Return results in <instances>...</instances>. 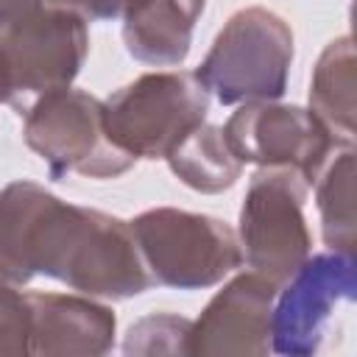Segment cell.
<instances>
[{
	"mask_svg": "<svg viewBox=\"0 0 357 357\" xmlns=\"http://www.w3.org/2000/svg\"><path fill=\"white\" fill-rule=\"evenodd\" d=\"M223 137L240 165L287 167L312 187L326 156L343 145L304 106L276 100H248L226 120Z\"/></svg>",
	"mask_w": 357,
	"mask_h": 357,
	"instance_id": "cell-9",
	"label": "cell"
},
{
	"mask_svg": "<svg viewBox=\"0 0 357 357\" xmlns=\"http://www.w3.org/2000/svg\"><path fill=\"white\" fill-rule=\"evenodd\" d=\"M0 276L17 284L47 276L109 301L153 284L128 220L67 204L28 178L0 190Z\"/></svg>",
	"mask_w": 357,
	"mask_h": 357,
	"instance_id": "cell-1",
	"label": "cell"
},
{
	"mask_svg": "<svg viewBox=\"0 0 357 357\" xmlns=\"http://www.w3.org/2000/svg\"><path fill=\"white\" fill-rule=\"evenodd\" d=\"M209 92L195 73H145L103 100L112 142L134 159H165L206 120Z\"/></svg>",
	"mask_w": 357,
	"mask_h": 357,
	"instance_id": "cell-5",
	"label": "cell"
},
{
	"mask_svg": "<svg viewBox=\"0 0 357 357\" xmlns=\"http://www.w3.org/2000/svg\"><path fill=\"white\" fill-rule=\"evenodd\" d=\"M31 340V301L17 282L0 276V357L28 354Z\"/></svg>",
	"mask_w": 357,
	"mask_h": 357,
	"instance_id": "cell-17",
	"label": "cell"
},
{
	"mask_svg": "<svg viewBox=\"0 0 357 357\" xmlns=\"http://www.w3.org/2000/svg\"><path fill=\"white\" fill-rule=\"evenodd\" d=\"M165 162L170 165L173 176L187 184L195 192L204 195H218L229 187L237 184L243 165L231 153L223 128L215 123H201L195 126L167 156Z\"/></svg>",
	"mask_w": 357,
	"mask_h": 357,
	"instance_id": "cell-14",
	"label": "cell"
},
{
	"mask_svg": "<svg viewBox=\"0 0 357 357\" xmlns=\"http://www.w3.org/2000/svg\"><path fill=\"white\" fill-rule=\"evenodd\" d=\"M357 296L354 251L310 254L276 290L271 307V351L310 357L324 340L335 307Z\"/></svg>",
	"mask_w": 357,
	"mask_h": 357,
	"instance_id": "cell-8",
	"label": "cell"
},
{
	"mask_svg": "<svg viewBox=\"0 0 357 357\" xmlns=\"http://www.w3.org/2000/svg\"><path fill=\"white\" fill-rule=\"evenodd\" d=\"M31 340L28 354L36 357H98L112 351L117 318L112 307L92 296L73 293H28Z\"/></svg>",
	"mask_w": 357,
	"mask_h": 357,
	"instance_id": "cell-11",
	"label": "cell"
},
{
	"mask_svg": "<svg viewBox=\"0 0 357 357\" xmlns=\"http://www.w3.org/2000/svg\"><path fill=\"white\" fill-rule=\"evenodd\" d=\"M312 187H315V206L326 248L354 251L357 245L354 145H337L321 165Z\"/></svg>",
	"mask_w": 357,
	"mask_h": 357,
	"instance_id": "cell-15",
	"label": "cell"
},
{
	"mask_svg": "<svg viewBox=\"0 0 357 357\" xmlns=\"http://www.w3.org/2000/svg\"><path fill=\"white\" fill-rule=\"evenodd\" d=\"M310 190L307 178L287 167H259L248 181L237 243L243 262L276 284L310 257L312 237L304 218Z\"/></svg>",
	"mask_w": 357,
	"mask_h": 357,
	"instance_id": "cell-7",
	"label": "cell"
},
{
	"mask_svg": "<svg viewBox=\"0 0 357 357\" xmlns=\"http://www.w3.org/2000/svg\"><path fill=\"white\" fill-rule=\"evenodd\" d=\"M39 6H45V0H0V22L17 20V17H22Z\"/></svg>",
	"mask_w": 357,
	"mask_h": 357,
	"instance_id": "cell-19",
	"label": "cell"
},
{
	"mask_svg": "<svg viewBox=\"0 0 357 357\" xmlns=\"http://www.w3.org/2000/svg\"><path fill=\"white\" fill-rule=\"evenodd\" d=\"M128 223L153 284L204 290L243 265L237 231L215 215L156 206Z\"/></svg>",
	"mask_w": 357,
	"mask_h": 357,
	"instance_id": "cell-4",
	"label": "cell"
},
{
	"mask_svg": "<svg viewBox=\"0 0 357 357\" xmlns=\"http://www.w3.org/2000/svg\"><path fill=\"white\" fill-rule=\"evenodd\" d=\"M279 284L257 271L231 276L190 324L187 354H245L271 351V307Z\"/></svg>",
	"mask_w": 357,
	"mask_h": 357,
	"instance_id": "cell-10",
	"label": "cell"
},
{
	"mask_svg": "<svg viewBox=\"0 0 357 357\" xmlns=\"http://www.w3.org/2000/svg\"><path fill=\"white\" fill-rule=\"evenodd\" d=\"M354 86H357L354 39L346 33L332 39L321 50L310 81V112L343 145H354V131H357Z\"/></svg>",
	"mask_w": 357,
	"mask_h": 357,
	"instance_id": "cell-13",
	"label": "cell"
},
{
	"mask_svg": "<svg viewBox=\"0 0 357 357\" xmlns=\"http://www.w3.org/2000/svg\"><path fill=\"white\" fill-rule=\"evenodd\" d=\"M142 0H45V6H56L64 11L78 14L84 22L100 20H123L128 17Z\"/></svg>",
	"mask_w": 357,
	"mask_h": 357,
	"instance_id": "cell-18",
	"label": "cell"
},
{
	"mask_svg": "<svg viewBox=\"0 0 357 357\" xmlns=\"http://www.w3.org/2000/svg\"><path fill=\"white\" fill-rule=\"evenodd\" d=\"M190 318L173 312H151L128 326L123 340V354L137 357H159V354H187L190 340Z\"/></svg>",
	"mask_w": 357,
	"mask_h": 357,
	"instance_id": "cell-16",
	"label": "cell"
},
{
	"mask_svg": "<svg viewBox=\"0 0 357 357\" xmlns=\"http://www.w3.org/2000/svg\"><path fill=\"white\" fill-rule=\"evenodd\" d=\"M0 103H3V78H0Z\"/></svg>",
	"mask_w": 357,
	"mask_h": 357,
	"instance_id": "cell-20",
	"label": "cell"
},
{
	"mask_svg": "<svg viewBox=\"0 0 357 357\" xmlns=\"http://www.w3.org/2000/svg\"><path fill=\"white\" fill-rule=\"evenodd\" d=\"M293 64V31L265 6L234 11L218 31L195 75L223 106L279 100Z\"/></svg>",
	"mask_w": 357,
	"mask_h": 357,
	"instance_id": "cell-2",
	"label": "cell"
},
{
	"mask_svg": "<svg viewBox=\"0 0 357 357\" xmlns=\"http://www.w3.org/2000/svg\"><path fill=\"white\" fill-rule=\"evenodd\" d=\"M22 137L47 165L50 178H64L67 173L117 178L137 162L112 142L103 120V100L73 86L39 98L25 112Z\"/></svg>",
	"mask_w": 357,
	"mask_h": 357,
	"instance_id": "cell-6",
	"label": "cell"
},
{
	"mask_svg": "<svg viewBox=\"0 0 357 357\" xmlns=\"http://www.w3.org/2000/svg\"><path fill=\"white\" fill-rule=\"evenodd\" d=\"M89 56L86 22L64 8L39 6L0 22L3 103L20 117L45 95L67 89Z\"/></svg>",
	"mask_w": 357,
	"mask_h": 357,
	"instance_id": "cell-3",
	"label": "cell"
},
{
	"mask_svg": "<svg viewBox=\"0 0 357 357\" xmlns=\"http://www.w3.org/2000/svg\"><path fill=\"white\" fill-rule=\"evenodd\" d=\"M206 0H142L123 17V45L151 67H176L190 56L192 31Z\"/></svg>",
	"mask_w": 357,
	"mask_h": 357,
	"instance_id": "cell-12",
	"label": "cell"
}]
</instances>
